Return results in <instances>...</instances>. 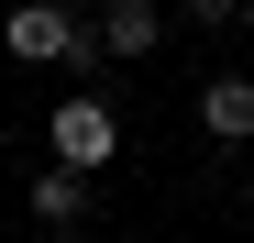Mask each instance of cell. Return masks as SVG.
<instances>
[{"instance_id": "cell-1", "label": "cell", "mask_w": 254, "mask_h": 243, "mask_svg": "<svg viewBox=\"0 0 254 243\" xmlns=\"http://www.w3.org/2000/svg\"><path fill=\"white\" fill-rule=\"evenodd\" d=\"M0 45H11L22 66H77V77L100 66V45H89V22H77V11H56V0H22V11L0 22Z\"/></svg>"}, {"instance_id": "cell-6", "label": "cell", "mask_w": 254, "mask_h": 243, "mask_svg": "<svg viewBox=\"0 0 254 243\" xmlns=\"http://www.w3.org/2000/svg\"><path fill=\"white\" fill-rule=\"evenodd\" d=\"M188 22H199V33H221V22H243V0H188Z\"/></svg>"}, {"instance_id": "cell-2", "label": "cell", "mask_w": 254, "mask_h": 243, "mask_svg": "<svg viewBox=\"0 0 254 243\" xmlns=\"http://www.w3.org/2000/svg\"><path fill=\"white\" fill-rule=\"evenodd\" d=\"M45 144H56V166H66V177H100L111 155H122V122H111V100H100V89H66V100H56V122H45Z\"/></svg>"}, {"instance_id": "cell-5", "label": "cell", "mask_w": 254, "mask_h": 243, "mask_svg": "<svg viewBox=\"0 0 254 243\" xmlns=\"http://www.w3.org/2000/svg\"><path fill=\"white\" fill-rule=\"evenodd\" d=\"M33 221H45V232H89V177L45 166V177H33Z\"/></svg>"}, {"instance_id": "cell-3", "label": "cell", "mask_w": 254, "mask_h": 243, "mask_svg": "<svg viewBox=\"0 0 254 243\" xmlns=\"http://www.w3.org/2000/svg\"><path fill=\"white\" fill-rule=\"evenodd\" d=\"M89 45H100V66H122V56H155V45H166V11H155V0H100Z\"/></svg>"}, {"instance_id": "cell-4", "label": "cell", "mask_w": 254, "mask_h": 243, "mask_svg": "<svg viewBox=\"0 0 254 243\" xmlns=\"http://www.w3.org/2000/svg\"><path fill=\"white\" fill-rule=\"evenodd\" d=\"M199 133H210V144H254V77H243V66H221V77L199 89Z\"/></svg>"}]
</instances>
